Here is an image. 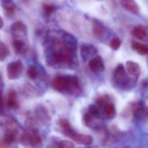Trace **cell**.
Listing matches in <instances>:
<instances>
[{"mask_svg":"<svg viewBox=\"0 0 148 148\" xmlns=\"http://www.w3.org/2000/svg\"><path fill=\"white\" fill-rule=\"evenodd\" d=\"M23 69V65L21 61L12 62L7 65V73L10 79H15L21 75Z\"/></svg>","mask_w":148,"mask_h":148,"instance_id":"6da1fadb","label":"cell"},{"mask_svg":"<svg viewBox=\"0 0 148 148\" xmlns=\"http://www.w3.org/2000/svg\"><path fill=\"white\" fill-rule=\"evenodd\" d=\"M114 79L118 85L124 86L130 82V78L127 75L125 68L123 64H119L114 72Z\"/></svg>","mask_w":148,"mask_h":148,"instance_id":"7a4b0ae2","label":"cell"},{"mask_svg":"<svg viewBox=\"0 0 148 148\" xmlns=\"http://www.w3.org/2000/svg\"><path fill=\"white\" fill-rule=\"evenodd\" d=\"M66 136L70 137L74 142L77 144L85 145H89L92 143V137L90 135H85V134H78L72 130L69 133L66 134Z\"/></svg>","mask_w":148,"mask_h":148,"instance_id":"3957f363","label":"cell"},{"mask_svg":"<svg viewBox=\"0 0 148 148\" xmlns=\"http://www.w3.org/2000/svg\"><path fill=\"white\" fill-rule=\"evenodd\" d=\"M68 84H69L68 77L58 76L53 81V88L56 90L60 91V92L67 90Z\"/></svg>","mask_w":148,"mask_h":148,"instance_id":"277c9868","label":"cell"},{"mask_svg":"<svg viewBox=\"0 0 148 148\" xmlns=\"http://www.w3.org/2000/svg\"><path fill=\"white\" fill-rule=\"evenodd\" d=\"M89 68L94 72H101L104 70V64L103 59L100 56H96L92 58L89 62Z\"/></svg>","mask_w":148,"mask_h":148,"instance_id":"5b68a950","label":"cell"},{"mask_svg":"<svg viewBox=\"0 0 148 148\" xmlns=\"http://www.w3.org/2000/svg\"><path fill=\"white\" fill-rule=\"evenodd\" d=\"M96 53L97 49L92 45L83 44L81 46V56L84 61L88 60Z\"/></svg>","mask_w":148,"mask_h":148,"instance_id":"8992f818","label":"cell"},{"mask_svg":"<svg viewBox=\"0 0 148 148\" xmlns=\"http://www.w3.org/2000/svg\"><path fill=\"white\" fill-rule=\"evenodd\" d=\"M121 4L126 10L134 14L139 12V6L134 0H121Z\"/></svg>","mask_w":148,"mask_h":148,"instance_id":"52a82bcc","label":"cell"},{"mask_svg":"<svg viewBox=\"0 0 148 148\" xmlns=\"http://www.w3.org/2000/svg\"><path fill=\"white\" fill-rule=\"evenodd\" d=\"M126 69H127L129 74L134 77L139 76L140 72H141V68H140V65L137 63L132 62V61L127 62V63H126Z\"/></svg>","mask_w":148,"mask_h":148,"instance_id":"ba28073f","label":"cell"},{"mask_svg":"<svg viewBox=\"0 0 148 148\" xmlns=\"http://www.w3.org/2000/svg\"><path fill=\"white\" fill-rule=\"evenodd\" d=\"M92 32H93L94 36L96 38H101L103 36L105 33V27L103 25L102 23L99 21L95 20L93 22V27H92Z\"/></svg>","mask_w":148,"mask_h":148,"instance_id":"9c48e42d","label":"cell"},{"mask_svg":"<svg viewBox=\"0 0 148 148\" xmlns=\"http://www.w3.org/2000/svg\"><path fill=\"white\" fill-rule=\"evenodd\" d=\"M11 30L13 33H15L17 34L25 35L26 34V32H27L26 26L20 21H17L13 23L11 25Z\"/></svg>","mask_w":148,"mask_h":148,"instance_id":"30bf717a","label":"cell"},{"mask_svg":"<svg viewBox=\"0 0 148 148\" xmlns=\"http://www.w3.org/2000/svg\"><path fill=\"white\" fill-rule=\"evenodd\" d=\"M132 35L140 40H144L147 38V33L145 29L142 26H137L132 30Z\"/></svg>","mask_w":148,"mask_h":148,"instance_id":"8fae6325","label":"cell"},{"mask_svg":"<svg viewBox=\"0 0 148 148\" xmlns=\"http://www.w3.org/2000/svg\"><path fill=\"white\" fill-rule=\"evenodd\" d=\"M132 49L141 55H146L148 53V46L139 42H133Z\"/></svg>","mask_w":148,"mask_h":148,"instance_id":"7c38bea8","label":"cell"},{"mask_svg":"<svg viewBox=\"0 0 148 148\" xmlns=\"http://www.w3.org/2000/svg\"><path fill=\"white\" fill-rule=\"evenodd\" d=\"M104 107H105L104 111H105V114L107 118L109 119H113L114 118H115L116 115V108L114 104L108 103Z\"/></svg>","mask_w":148,"mask_h":148,"instance_id":"4fadbf2b","label":"cell"},{"mask_svg":"<svg viewBox=\"0 0 148 148\" xmlns=\"http://www.w3.org/2000/svg\"><path fill=\"white\" fill-rule=\"evenodd\" d=\"M68 80H69V84H68L67 90L75 92L79 89V79L77 77H68Z\"/></svg>","mask_w":148,"mask_h":148,"instance_id":"5bb4252c","label":"cell"},{"mask_svg":"<svg viewBox=\"0 0 148 148\" xmlns=\"http://www.w3.org/2000/svg\"><path fill=\"white\" fill-rule=\"evenodd\" d=\"M7 103L8 106L11 108H17L18 107V103L17 102V95L14 91H11L9 92Z\"/></svg>","mask_w":148,"mask_h":148,"instance_id":"9a60e30c","label":"cell"},{"mask_svg":"<svg viewBox=\"0 0 148 148\" xmlns=\"http://www.w3.org/2000/svg\"><path fill=\"white\" fill-rule=\"evenodd\" d=\"M14 134L12 132V131H8L5 134L4 137V140H3V143H4L5 145H11L14 142Z\"/></svg>","mask_w":148,"mask_h":148,"instance_id":"2e32d148","label":"cell"},{"mask_svg":"<svg viewBox=\"0 0 148 148\" xmlns=\"http://www.w3.org/2000/svg\"><path fill=\"white\" fill-rule=\"evenodd\" d=\"M9 53H10V50H9L8 46L5 43H0V62L4 61Z\"/></svg>","mask_w":148,"mask_h":148,"instance_id":"e0dca14e","label":"cell"},{"mask_svg":"<svg viewBox=\"0 0 148 148\" xmlns=\"http://www.w3.org/2000/svg\"><path fill=\"white\" fill-rule=\"evenodd\" d=\"M59 126H60L61 128L63 130L64 132L66 134L72 130L70 124H69V122L66 119L59 120Z\"/></svg>","mask_w":148,"mask_h":148,"instance_id":"ac0fdd59","label":"cell"},{"mask_svg":"<svg viewBox=\"0 0 148 148\" xmlns=\"http://www.w3.org/2000/svg\"><path fill=\"white\" fill-rule=\"evenodd\" d=\"M42 142V138L38 132H34L30 137V145L33 146H37Z\"/></svg>","mask_w":148,"mask_h":148,"instance_id":"d6986e66","label":"cell"},{"mask_svg":"<svg viewBox=\"0 0 148 148\" xmlns=\"http://www.w3.org/2000/svg\"><path fill=\"white\" fill-rule=\"evenodd\" d=\"M27 75L30 79H36L38 76V70L36 66H29L27 69Z\"/></svg>","mask_w":148,"mask_h":148,"instance_id":"ffe728a7","label":"cell"},{"mask_svg":"<svg viewBox=\"0 0 148 148\" xmlns=\"http://www.w3.org/2000/svg\"><path fill=\"white\" fill-rule=\"evenodd\" d=\"M89 114L92 116V117H96L98 118L101 116L100 110L98 107L95 105H90L89 106Z\"/></svg>","mask_w":148,"mask_h":148,"instance_id":"44dd1931","label":"cell"},{"mask_svg":"<svg viewBox=\"0 0 148 148\" xmlns=\"http://www.w3.org/2000/svg\"><path fill=\"white\" fill-rule=\"evenodd\" d=\"M24 43H23L21 40H19V39L14 40V43H13V46H14L15 52H17V53H20V52H22V50H23V48H24Z\"/></svg>","mask_w":148,"mask_h":148,"instance_id":"7402d4cb","label":"cell"},{"mask_svg":"<svg viewBox=\"0 0 148 148\" xmlns=\"http://www.w3.org/2000/svg\"><path fill=\"white\" fill-rule=\"evenodd\" d=\"M56 148H75L73 143L68 140H62L57 145Z\"/></svg>","mask_w":148,"mask_h":148,"instance_id":"603a6c76","label":"cell"},{"mask_svg":"<svg viewBox=\"0 0 148 148\" xmlns=\"http://www.w3.org/2000/svg\"><path fill=\"white\" fill-rule=\"evenodd\" d=\"M43 10L45 14H46V15H50V14H51L54 12L55 7L51 5V4H45L43 6Z\"/></svg>","mask_w":148,"mask_h":148,"instance_id":"cb8c5ba5","label":"cell"},{"mask_svg":"<svg viewBox=\"0 0 148 148\" xmlns=\"http://www.w3.org/2000/svg\"><path fill=\"white\" fill-rule=\"evenodd\" d=\"M121 40H120L118 37H114V38H113L112 40H111L110 46H111V47L113 49H114V50H116V49H118L120 47V46H121Z\"/></svg>","mask_w":148,"mask_h":148,"instance_id":"d4e9b609","label":"cell"},{"mask_svg":"<svg viewBox=\"0 0 148 148\" xmlns=\"http://www.w3.org/2000/svg\"><path fill=\"white\" fill-rule=\"evenodd\" d=\"M30 135L27 133H24L23 135L21 136V138H20V143L22 145H23L24 146H27L28 145H30Z\"/></svg>","mask_w":148,"mask_h":148,"instance_id":"484cf974","label":"cell"},{"mask_svg":"<svg viewBox=\"0 0 148 148\" xmlns=\"http://www.w3.org/2000/svg\"><path fill=\"white\" fill-rule=\"evenodd\" d=\"M24 90L25 92L26 93V95H34L35 92H36V90L35 89L34 87L32 86L30 84L27 83L25 85L24 88Z\"/></svg>","mask_w":148,"mask_h":148,"instance_id":"4316f807","label":"cell"},{"mask_svg":"<svg viewBox=\"0 0 148 148\" xmlns=\"http://www.w3.org/2000/svg\"><path fill=\"white\" fill-rule=\"evenodd\" d=\"M108 98L107 97L105 96H102V97H100V98H97L95 102H96L97 105L99 107H103V106H105L107 103H108Z\"/></svg>","mask_w":148,"mask_h":148,"instance_id":"83f0119b","label":"cell"},{"mask_svg":"<svg viewBox=\"0 0 148 148\" xmlns=\"http://www.w3.org/2000/svg\"><path fill=\"white\" fill-rule=\"evenodd\" d=\"M83 121L87 127H90L91 125V124H92V116L89 113L88 114H85L83 116Z\"/></svg>","mask_w":148,"mask_h":148,"instance_id":"f1b7e54d","label":"cell"},{"mask_svg":"<svg viewBox=\"0 0 148 148\" xmlns=\"http://www.w3.org/2000/svg\"><path fill=\"white\" fill-rule=\"evenodd\" d=\"M4 111V103L2 92L0 91V116H1Z\"/></svg>","mask_w":148,"mask_h":148,"instance_id":"f546056e","label":"cell"},{"mask_svg":"<svg viewBox=\"0 0 148 148\" xmlns=\"http://www.w3.org/2000/svg\"><path fill=\"white\" fill-rule=\"evenodd\" d=\"M36 125V122L34 119H28L26 121V126L27 127L30 129H33L35 127V126Z\"/></svg>","mask_w":148,"mask_h":148,"instance_id":"4dcf8cb0","label":"cell"},{"mask_svg":"<svg viewBox=\"0 0 148 148\" xmlns=\"http://www.w3.org/2000/svg\"><path fill=\"white\" fill-rule=\"evenodd\" d=\"M6 12H7V15H12L14 13V9L12 6L8 5L6 7Z\"/></svg>","mask_w":148,"mask_h":148,"instance_id":"1f68e13d","label":"cell"},{"mask_svg":"<svg viewBox=\"0 0 148 148\" xmlns=\"http://www.w3.org/2000/svg\"><path fill=\"white\" fill-rule=\"evenodd\" d=\"M3 25H4V21H3V19L0 16V29L3 27Z\"/></svg>","mask_w":148,"mask_h":148,"instance_id":"d6a6232c","label":"cell"},{"mask_svg":"<svg viewBox=\"0 0 148 148\" xmlns=\"http://www.w3.org/2000/svg\"><path fill=\"white\" fill-rule=\"evenodd\" d=\"M144 113H145V114L146 116H147V118H148V108H145Z\"/></svg>","mask_w":148,"mask_h":148,"instance_id":"836d02e7","label":"cell"}]
</instances>
